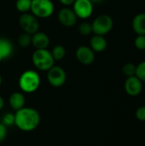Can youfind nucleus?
<instances>
[{
	"mask_svg": "<svg viewBox=\"0 0 145 146\" xmlns=\"http://www.w3.org/2000/svg\"><path fill=\"white\" fill-rule=\"evenodd\" d=\"M32 0H16L15 2V8L16 9L21 13H27L31 9Z\"/></svg>",
	"mask_w": 145,
	"mask_h": 146,
	"instance_id": "a211bd4d",
	"label": "nucleus"
},
{
	"mask_svg": "<svg viewBox=\"0 0 145 146\" xmlns=\"http://www.w3.org/2000/svg\"><path fill=\"white\" fill-rule=\"evenodd\" d=\"M124 88L126 94L131 97H137L143 91V82L136 75L128 77L125 81Z\"/></svg>",
	"mask_w": 145,
	"mask_h": 146,
	"instance_id": "9b49d317",
	"label": "nucleus"
},
{
	"mask_svg": "<svg viewBox=\"0 0 145 146\" xmlns=\"http://www.w3.org/2000/svg\"><path fill=\"white\" fill-rule=\"evenodd\" d=\"M77 60L83 65H91L94 62L96 55L90 46L81 45L77 48L75 51Z\"/></svg>",
	"mask_w": 145,
	"mask_h": 146,
	"instance_id": "9d476101",
	"label": "nucleus"
},
{
	"mask_svg": "<svg viewBox=\"0 0 145 146\" xmlns=\"http://www.w3.org/2000/svg\"><path fill=\"white\" fill-rule=\"evenodd\" d=\"M8 127H6L2 122H0V143H2L7 137Z\"/></svg>",
	"mask_w": 145,
	"mask_h": 146,
	"instance_id": "a878e982",
	"label": "nucleus"
},
{
	"mask_svg": "<svg viewBox=\"0 0 145 146\" xmlns=\"http://www.w3.org/2000/svg\"><path fill=\"white\" fill-rule=\"evenodd\" d=\"M19 25L24 33H29L31 35L37 33L39 29V22L38 18L29 12L21 14L20 15Z\"/></svg>",
	"mask_w": 145,
	"mask_h": 146,
	"instance_id": "0eeeda50",
	"label": "nucleus"
},
{
	"mask_svg": "<svg viewBox=\"0 0 145 146\" xmlns=\"http://www.w3.org/2000/svg\"><path fill=\"white\" fill-rule=\"evenodd\" d=\"M50 40L49 36L44 32L38 31L32 35V45L35 48V50L47 49L50 45Z\"/></svg>",
	"mask_w": 145,
	"mask_h": 146,
	"instance_id": "f8f14e48",
	"label": "nucleus"
},
{
	"mask_svg": "<svg viewBox=\"0 0 145 146\" xmlns=\"http://www.w3.org/2000/svg\"><path fill=\"white\" fill-rule=\"evenodd\" d=\"M30 146H38V145H30Z\"/></svg>",
	"mask_w": 145,
	"mask_h": 146,
	"instance_id": "2f4dec72",
	"label": "nucleus"
},
{
	"mask_svg": "<svg viewBox=\"0 0 145 146\" xmlns=\"http://www.w3.org/2000/svg\"><path fill=\"white\" fill-rule=\"evenodd\" d=\"M2 60H3V58H2V56H0V62H1V61H2Z\"/></svg>",
	"mask_w": 145,
	"mask_h": 146,
	"instance_id": "7c9ffc66",
	"label": "nucleus"
},
{
	"mask_svg": "<svg viewBox=\"0 0 145 146\" xmlns=\"http://www.w3.org/2000/svg\"><path fill=\"white\" fill-rule=\"evenodd\" d=\"M79 33L82 36H89L92 33L91 23L88 21H84L79 26Z\"/></svg>",
	"mask_w": 145,
	"mask_h": 146,
	"instance_id": "412c9836",
	"label": "nucleus"
},
{
	"mask_svg": "<svg viewBox=\"0 0 145 146\" xmlns=\"http://www.w3.org/2000/svg\"><path fill=\"white\" fill-rule=\"evenodd\" d=\"M1 122L6 127H13L15 125V114H13V113H6L3 116Z\"/></svg>",
	"mask_w": 145,
	"mask_h": 146,
	"instance_id": "4be33fe9",
	"label": "nucleus"
},
{
	"mask_svg": "<svg viewBox=\"0 0 145 146\" xmlns=\"http://www.w3.org/2000/svg\"><path fill=\"white\" fill-rule=\"evenodd\" d=\"M40 115L33 108L24 107L15 113V126L23 132H32L40 124Z\"/></svg>",
	"mask_w": 145,
	"mask_h": 146,
	"instance_id": "f257e3e1",
	"label": "nucleus"
},
{
	"mask_svg": "<svg viewBox=\"0 0 145 146\" xmlns=\"http://www.w3.org/2000/svg\"><path fill=\"white\" fill-rule=\"evenodd\" d=\"M73 10L78 19L86 20L93 13V3L91 0H75L73 3Z\"/></svg>",
	"mask_w": 145,
	"mask_h": 146,
	"instance_id": "6e6552de",
	"label": "nucleus"
},
{
	"mask_svg": "<svg viewBox=\"0 0 145 146\" xmlns=\"http://www.w3.org/2000/svg\"><path fill=\"white\" fill-rule=\"evenodd\" d=\"M136 68H137V65H135L132 62H127V63H126L123 66V68H122L123 74L126 78L134 76L136 74Z\"/></svg>",
	"mask_w": 145,
	"mask_h": 146,
	"instance_id": "aec40b11",
	"label": "nucleus"
},
{
	"mask_svg": "<svg viewBox=\"0 0 145 146\" xmlns=\"http://www.w3.org/2000/svg\"><path fill=\"white\" fill-rule=\"evenodd\" d=\"M9 104L10 108L15 111L24 108L26 104V98L24 94L21 92H15L11 93L9 98Z\"/></svg>",
	"mask_w": 145,
	"mask_h": 146,
	"instance_id": "ddd939ff",
	"label": "nucleus"
},
{
	"mask_svg": "<svg viewBox=\"0 0 145 146\" xmlns=\"http://www.w3.org/2000/svg\"><path fill=\"white\" fill-rule=\"evenodd\" d=\"M32 62L34 67L40 71L47 72L55 65L51 52L47 49L35 50L32 55Z\"/></svg>",
	"mask_w": 145,
	"mask_h": 146,
	"instance_id": "7ed1b4c3",
	"label": "nucleus"
},
{
	"mask_svg": "<svg viewBox=\"0 0 145 146\" xmlns=\"http://www.w3.org/2000/svg\"><path fill=\"white\" fill-rule=\"evenodd\" d=\"M2 82H3V79H2V76H1V74H0V86H1V85H2Z\"/></svg>",
	"mask_w": 145,
	"mask_h": 146,
	"instance_id": "c756f323",
	"label": "nucleus"
},
{
	"mask_svg": "<svg viewBox=\"0 0 145 146\" xmlns=\"http://www.w3.org/2000/svg\"><path fill=\"white\" fill-rule=\"evenodd\" d=\"M92 2V3H101L103 0H91Z\"/></svg>",
	"mask_w": 145,
	"mask_h": 146,
	"instance_id": "c85d7f7f",
	"label": "nucleus"
},
{
	"mask_svg": "<svg viewBox=\"0 0 145 146\" xmlns=\"http://www.w3.org/2000/svg\"><path fill=\"white\" fill-rule=\"evenodd\" d=\"M57 19L59 22L65 27H73L78 21V17L75 15L73 9L64 7L61 9L57 14Z\"/></svg>",
	"mask_w": 145,
	"mask_h": 146,
	"instance_id": "1a4fd4ad",
	"label": "nucleus"
},
{
	"mask_svg": "<svg viewBox=\"0 0 145 146\" xmlns=\"http://www.w3.org/2000/svg\"><path fill=\"white\" fill-rule=\"evenodd\" d=\"M75 0H59V2L61 3V4H62L65 7H68L70 5H73V3H74Z\"/></svg>",
	"mask_w": 145,
	"mask_h": 146,
	"instance_id": "bb28decb",
	"label": "nucleus"
},
{
	"mask_svg": "<svg viewBox=\"0 0 145 146\" xmlns=\"http://www.w3.org/2000/svg\"><path fill=\"white\" fill-rule=\"evenodd\" d=\"M136 118L142 122H145V106H140L137 109L135 113Z\"/></svg>",
	"mask_w": 145,
	"mask_h": 146,
	"instance_id": "393cba45",
	"label": "nucleus"
},
{
	"mask_svg": "<svg viewBox=\"0 0 145 146\" xmlns=\"http://www.w3.org/2000/svg\"><path fill=\"white\" fill-rule=\"evenodd\" d=\"M142 82H145V61L141 62L136 68V74H135Z\"/></svg>",
	"mask_w": 145,
	"mask_h": 146,
	"instance_id": "5701e85b",
	"label": "nucleus"
},
{
	"mask_svg": "<svg viewBox=\"0 0 145 146\" xmlns=\"http://www.w3.org/2000/svg\"><path fill=\"white\" fill-rule=\"evenodd\" d=\"M30 11L37 18L46 19L54 14L55 6L51 0H32Z\"/></svg>",
	"mask_w": 145,
	"mask_h": 146,
	"instance_id": "20e7f679",
	"label": "nucleus"
},
{
	"mask_svg": "<svg viewBox=\"0 0 145 146\" xmlns=\"http://www.w3.org/2000/svg\"><path fill=\"white\" fill-rule=\"evenodd\" d=\"M18 44L22 48H27L32 44V35L26 33H22L19 35L17 38Z\"/></svg>",
	"mask_w": 145,
	"mask_h": 146,
	"instance_id": "6ab92c4d",
	"label": "nucleus"
},
{
	"mask_svg": "<svg viewBox=\"0 0 145 146\" xmlns=\"http://www.w3.org/2000/svg\"><path fill=\"white\" fill-rule=\"evenodd\" d=\"M47 81L48 83L56 88L62 86L67 80V74L65 70L57 65H54L51 68L47 71Z\"/></svg>",
	"mask_w": 145,
	"mask_h": 146,
	"instance_id": "423d86ee",
	"label": "nucleus"
},
{
	"mask_svg": "<svg viewBox=\"0 0 145 146\" xmlns=\"http://www.w3.org/2000/svg\"><path fill=\"white\" fill-rule=\"evenodd\" d=\"M14 48L12 43L5 38H0V56L3 60L9 57L13 53Z\"/></svg>",
	"mask_w": 145,
	"mask_h": 146,
	"instance_id": "dca6fc26",
	"label": "nucleus"
},
{
	"mask_svg": "<svg viewBox=\"0 0 145 146\" xmlns=\"http://www.w3.org/2000/svg\"><path fill=\"white\" fill-rule=\"evenodd\" d=\"M3 106H4V100H3V97L0 96V111L3 110Z\"/></svg>",
	"mask_w": 145,
	"mask_h": 146,
	"instance_id": "cd10ccee",
	"label": "nucleus"
},
{
	"mask_svg": "<svg viewBox=\"0 0 145 146\" xmlns=\"http://www.w3.org/2000/svg\"><path fill=\"white\" fill-rule=\"evenodd\" d=\"M135 47L138 50H145V35H138L134 41Z\"/></svg>",
	"mask_w": 145,
	"mask_h": 146,
	"instance_id": "b1692460",
	"label": "nucleus"
},
{
	"mask_svg": "<svg viewBox=\"0 0 145 146\" xmlns=\"http://www.w3.org/2000/svg\"><path fill=\"white\" fill-rule=\"evenodd\" d=\"M41 83L40 76L35 70H26L24 71L18 80V85L20 89L26 93L35 92Z\"/></svg>",
	"mask_w": 145,
	"mask_h": 146,
	"instance_id": "f03ea898",
	"label": "nucleus"
},
{
	"mask_svg": "<svg viewBox=\"0 0 145 146\" xmlns=\"http://www.w3.org/2000/svg\"><path fill=\"white\" fill-rule=\"evenodd\" d=\"M50 52H51V55L55 61H61L65 57L67 51L63 45L57 44L53 47V49Z\"/></svg>",
	"mask_w": 145,
	"mask_h": 146,
	"instance_id": "f3484780",
	"label": "nucleus"
},
{
	"mask_svg": "<svg viewBox=\"0 0 145 146\" xmlns=\"http://www.w3.org/2000/svg\"><path fill=\"white\" fill-rule=\"evenodd\" d=\"M108 46V43L106 38H104V36L102 35H97L94 34L91 38V41H90V47L92 49V50L96 53V52H103L107 49Z\"/></svg>",
	"mask_w": 145,
	"mask_h": 146,
	"instance_id": "4468645a",
	"label": "nucleus"
},
{
	"mask_svg": "<svg viewBox=\"0 0 145 146\" xmlns=\"http://www.w3.org/2000/svg\"><path fill=\"white\" fill-rule=\"evenodd\" d=\"M132 27L138 35H145V13H139L134 16Z\"/></svg>",
	"mask_w": 145,
	"mask_h": 146,
	"instance_id": "2eb2a0df",
	"label": "nucleus"
},
{
	"mask_svg": "<svg viewBox=\"0 0 145 146\" xmlns=\"http://www.w3.org/2000/svg\"><path fill=\"white\" fill-rule=\"evenodd\" d=\"M114 27V21L109 15L103 14L94 19L91 23L92 33L97 35L105 36L108 34Z\"/></svg>",
	"mask_w": 145,
	"mask_h": 146,
	"instance_id": "39448f33",
	"label": "nucleus"
}]
</instances>
